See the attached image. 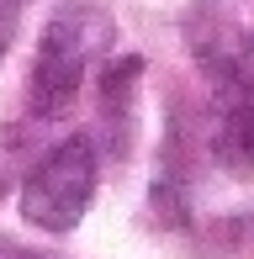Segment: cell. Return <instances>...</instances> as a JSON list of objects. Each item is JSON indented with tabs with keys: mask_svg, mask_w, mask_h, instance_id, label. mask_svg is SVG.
Segmentation results:
<instances>
[{
	"mask_svg": "<svg viewBox=\"0 0 254 259\" xmlns=\"http://www.w3.org/2000/svg\"><path fill=\"white\" fill-rule=\"evenodd\" d=\"M11 48V11H6V0H0V58H6Z\"/></svg>",
	"mask_w": 254,
	"mask_h": 259,
	"instance_id": "5",
	"label": "cell"
},
{
	"mask_svg": "<svg viewBox=\"0 0 254 259\" xmlns=\"http://www.w3.org/2000/svg\"><path fill=\"white\" fill-rule=\"evenodd\" d=\"M111 16L101 0H64L48 16L37 42V64H32L27 79V101L37 116H64L69 106L79 101L90 69L101 64V53L111 48Z\"/></svg>",
	"mask_w": 254,
	"mask_h": 259,
	"instance_id": "1",
	"label": "cell"
},
{
	"mask_svg": "<svg viewBox=\"0 0 254 259\" xmlns=\"http://www.w3.org/2000/svg\"><path fill=\"white\" fill-rule=\"evenodd\" d=\"M186 42L228 101L254 90V0H196Z\"/></svg>",
	"mask_w": 254,
	"mask_h": 259,
	"instance_id": "3",
	"label": "cell"
},
{
	"mask_svg": "<svg viewBox=\"0 0 254 259\" xmlns=\"http://www.w3.org/2000/svg\"><path fill=\"white\" fill-rule=\"evenodd\" d=\"M96 196V143L90 138H69L48 148L21 180V217L43 233H69L90 211Z\"/></svg>",
	"mask_w": 254,
	"mask_h": 259,
	"instance_id": "2",
	"label": "cell"
},
{
	"mask_svg": "<svg viewBox=\"0 0 254 259\" xmlns=\"http://www.w3.org/2000/svg\"><path fill=\"white\" fill-rule=\"evenodd\" d=\"M212 154H217L223 169L254 175V90L228 101L223 122H217V138H212Z\"/></svg>",
	"mask_w": 254,
	"mask_h": 259,
	"instance_id": "4",
	"label": "cell"
},
{
	"mask_svg": "<svg viewBox=\"0 0 254 259\" xmlns=\"http://www.w3.org/2000/svg\"><path fill=\"white\" fill-rule=\"evenodd\" d=\"M0 259H37V254H27V249H16V243L0 238Z\"/></svg>",
	"mask_w": 254,
	"mask_h": 259,
	"instance_id": "6",
	"label": "cell"
}]
</instances>
